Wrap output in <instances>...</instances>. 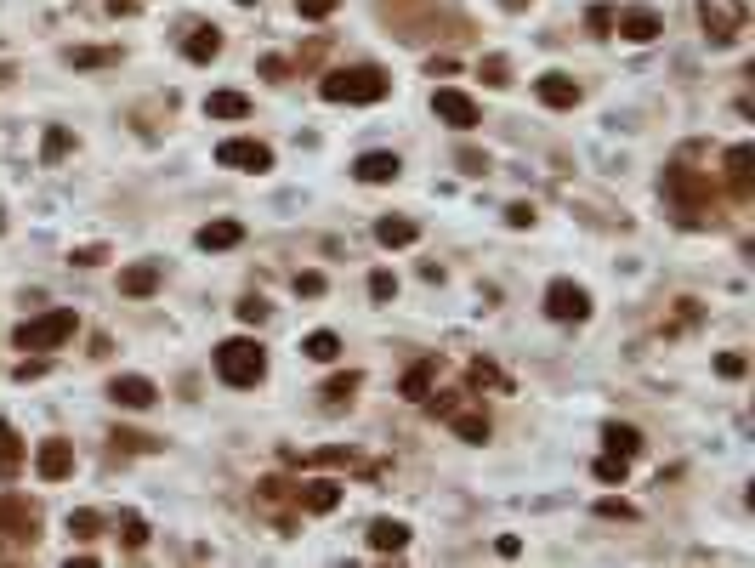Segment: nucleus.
<instances>
[{
	"mask_svg": "<svg viewBox=\"0 0 755 568\" xmlns=\"http://www.w3.org/2000/svg\"><path fill=\"white\" fill-rule=\"evenodd\" d=\"M392 91L387 69H375V63H352V69H330L318 80V97L324 103H381Z\"/></svg>",
	"mask_w": 755,
	"mask_h": 568,
	"instance_id": "obj_1",
	"label": "nucleus"
},
{
	"mask_svg": "<svg viewBox=\"0 0 755 568\" xmlns=\"http://www.w3.org/2000/svg\"><path fill=\"white\" fill-rule=\"evenodd\" d=\"M216 375H222L228 387H262L267 347L256 336H228L222 347H216Z\"/></svg>",
	"mask_w": 755,
	"mask_h": 568,
	"instance_id": "obj_2",
	"label": "nucleus"
},
{
	"mask_svg": "<svg viewBox=\"0 0 755 568\" xmlns=\"http://www.w3.org/2000/svg\"><path fill=\"white\" fill-rule=\"evenodd\" d=\"M74 330H80L74 307H52V313H40V319L18 324V330H12V347H18V353H52V347H63Z\"/></svg>",
	"mask_w": 755,
	"mask_h": 568,
	"instance_id": "obj_3",
	"label": "nucleus"
},
{
	"mask_svg": "<svg viewBox=\"0 0 755 568\" xmlns=\"http://www.w3.org/2000/svg\"><path fill=\"white\" fill-rule=\"evenodd\" d=\"M216 165L262 177V171H273V148H267V142H256V137H228L222 148H216Z\"/></svg>",
	"mask_w": 755,
	"mask_h": 568,
	"instance_id": "obj_4",
	"label": "nucleus"
},
{
	"mask_svg": "<svg viewBox=\"0 0 755 568\" xmlns=\"http://www.w3.org/2000/svg\"><path fill=\"white\" fill-rule=\"evenodd\" d=\"M545 313H551L557 324H585L591 319V296H585V284L551 279V290H545Z\"/></svg>",
	"mask_w": 755,
	"mask_h": 568,
	"instance_id": "obj_5",
	"label": "nucleus"
},
{
	"mask_svg": "<svg viewBox=\"0 0 755 568\" xmlns=\"http://www.w3.org/2000/svg\"><path fill=\"white\" fill-rule=\"evenodd\" d=\"M699 23H704V35H710V46H733V40L744 35V6H733V0H704Z\"/></svg>",
	"mask_w": 755,
	"mask_h": 568,
	"instance_id": "obj_6",
	"label": "nucleus"
},
{
	"mask_svg": "<svg viewBox=\"0 0 755 568\" xmlns=\"http://www.w3.org/2000/svg\"><path fill=\"white\" fill-rule=\"evenodd\" d=\"M614 35L631 40V46H648V40L665 35V23H659V12H648V6H625V12H614Z\"/></svg>",
	"mask_w": 755,
	"mask_h": 568,
	"instance_id": "obj_7",
	"label": "nucleus"
},
{
	"mask_svg": "<svg viewBox=\"0 0 755 568\" xmlns=\"http://www.w3.org/2000/svg\"><path fill=\"white\" fill-rule=\"evenodd\" d=\"M432 114H438L443 125H455V131H472L483 114H477V103L466 97V91H455V86H443L438 97H432Z\"/></svg>",
	"mask_w": 755,
	"mask_h": 568,
	"instance_id": "obj_8",
	"label": "nucleus"
},
{
	"mask_svg": "<svg viewBox=\"0 0 755 568\" xmlns=\"http://www.w3.org/2000/svg\"><path fill=\"white\" fill-rule=\"evenodd\" d=\"M0 534H12V540H29V546H35V534H40V512L29 506V500L6 495V500H0Z\"/></svg>",
	"mask_w": 755,
	"mask_h": 568,
	"instance_id": "obj_9",
	"label": "nucleus"
},
{
	"mask_svg": "<svg viewBox=\"0 0 755 568\" xmlns=\"http://www.w3.org/2000/svg\"><path fill=\"white\" fill-rule=\"evenodd\" d=\"M534 97H540L545 108H574V103L585 97V86L574 80V74L551 69V74H540V80H534Z\"/></svg>",
	"mask_w": 755,
	"mask_h": 568,
	"instance_id": "obj_10",
	"label": "nucleus"
},
{
	"mask_svg": "<svg viewBox=\"0 0 755 568\" xmlns=\"http://www.w3.org/2000/svg\"><path fill=\"white\" fill-rule=\"evenodd\" d=\"M108 398H114L120 409H148L159 398V387L148 381V375H114V381H108Z\"/></svg>",
	"mask_w": 755,
	"mask_h": 568,
	"instance_id": "obj_11",
	"label": "nucleus"
},
{
	"mask_svg": "<svg viewBox=\"0 0 755 568\" xmlns=\"http://www.w3.org/2000/svg\"><path fill=\"white\" fill-rule=\"evenodd\" d=\"M727 188H733L738 199H750V188H755V148L750 142H733V148H727Z\"/></svg>",
	"mask_w": 755,
	"mask_h": 568,
	"instance_id": "obj_12",
	"label": "nucleus"
},
{
	"mask_svg": "<svg viewBox=\"0 0 755 568\" xmlns=\"http://www.w3.org/2000/svg\"><path fill=\"white\" fill-rule=\"evenodd\" d=\"M35 472L46 483H63L74 472V449L63 444V438H46V444H40V455H35Z\"/></svg>",
	"mask_w": 755,
	"mask_h": 568,
	"instance_id": "obj_13",
	"label": "nucleus"
},
{
	"mask_svg": "<svg viewBox=\"0 0 755 568\" xmlns=\"http://www.w3.org/2000/svg\"><path fill=\"white\" fill-rule=\"evenodd\" d=\"M398 171H404V160L387 154V148H375V154H358V160H352V177L358 182H398Z\"/></svg>",
	"mask_w": 755,
	"mask_h": 568,
	"instance_id": "obj_14",
	"label": "nucleus"
},
{
	"mask_svg": "<svg viewBox=\"0 0 755 568\" xmlns=\"http://www.w3.org/2000/svg\"><path fill=\"white\" fill-rule=\"evenodd\" d=\"M296 500H301V512L324 517V512H335V506H341V483L313 478V483H301V489H296Z\"/></svg>",
	"mask_w": 755,
	"mask_h": 568,
	"instance_id": "obj_15",
	"label": "nucleus"
},
{
	"mask_svg": "<svg viewBox=\"0 0 755 568\" xmlns=\"http://www.w3.org/2000/svg\"><path fill=\"white\" fill-rule=\"evenodd\" d=\"M182 57H188V63H216V57H222V29H211V23L188 29V40H182Z\"/></svg>",
	"mask_w": 755,
	"mask_h": 568,
	"instance_id": "obj_16",
	"label": "nucleus"
},
{
	"mask_svg": "<svg viewBox=\"0 0 755 568\" xmlns=\"http://www.w3.org/2000/svg\"><path fill=\"white\" fill-rule=\"evenodd\" d=\"M369 546L375 551H404L409 546V523H398V517H375V523H369Z\"/></svg>",
	"mask_w": 755,
	"mask_h": 568,
	"instance_id": "obj_17",
	"label": "nucleus"
},
{
	"mask_svg": "<svg viewBox=\"0 0 755 568\" xmlns=\"http://www.w3.org/2000/svg\"><path fill=\"white\" fill-rule=\"evenodd\" d=\"M239 239H245V228H239L233 216H222V222H205V228H199V250H233Z\"/></svg>",
	"mask_w": 755,
	"mask_h": 568,
	"instance_id": "obj_18",
	"label": "nucleus"
},
{
	"mask_svg": "<svg viewBox=\"0 0 755 568\" xmlns=\"http://www.w3.org/2000/svg\"><path fill=\"white\" fill-rule=\"evenodd\" d=\"M375 239H381L387 250H398V245H415V239H421V228H415L409 216H381V222H375Z\"/></svg>",
	"mask_w": 755,
	"mask_h": 568,
	"instance_id": "obj_19",
	"label": "nucleus"
},
{
	"mask_svg": "<svg viewBox=\"0 0 755 568\" xmlns=\"http://www.w3.org/2000/svg\"><path fill=\"white\" fill-rule=\"evenodd\" d=\"M120 290H125V296H154V290H159V262L125 267V273H120Z\"/></svg>",
	"mask_w": 755,
	"mask_h": 568,
	"instance_id": "obj_20",
	"label": "nucleus"
},
{
	"mask_svg": "<svg viewBox=\"0 0 755 568\" xmlns=\"http://www.w3.org/2000/svg\"><path fill=\"white\" fill-rule=\"evenodd\" d=\"M205 114H211V120H245V114H250V97H245V91H211Z\"/></svg>",
	"mask_w": 755,
	"mask_h": 568,
	"instance_id": "obj_21",
	"label": "nucleus"
},
{
	"mask_svg": "<svg viewBox=\"0 0 755 568\" xmlns=\"http://www.w3.org/2000/svg\"><path fill=\"white\" fill-rule=\"evenodd\" d=\"M18 472H23V438H18L6 421H0V478L12 483Z\"/></svg>",
	"mask_w": 755,
	"mask_h": 568,
	"instance_id": "obj_22",
	"label": "nucleus"
},
{
	"mask_svg": "<svg viewBox=\"0 0 755 568\" xmlns=\"http://www.w3.org/2000/svg\"><path fill=\"white\" fill-rule=\"evenodd\" d=\"M602 444L614 449V455H625V461H631L636 449H642V432H636V426H619V421H608V426H602Z\"/></svg>",
	"mask_w": 755,
	"mask_h": 568,
	"instance_id": "obj_23",
	"label": "nucleus"
},
{
	"mask_svg": "<svg viewBox=\"0 0 755 568\" xmlns=\"http://www.w3.org/2000/svg\"><path fill=\"white\" fill-rule=\"evenodd\" d=\"M301 353L313 358V364H330V358H341V336H335V330H313V336L301 341Z\"/></svg>",
	"mask_w": 755,
	"mask_h": 568,
	"instance_id": "obj_24",
	"label": "nucleus"
},
{
	"mask_svg": "<svg viewBox=\"0 0 755 568\" xmlns=\"http://www.w3.org/2000/svg\"><path fill=\"white\" fill-rule=\"evenodd\" d=\"M364 387V375L358 370H347V375H335V381H324V404L330 409H341V404H352V392Z\"/></svg>",
	"mask_w": 755,
	"mask_h": 568,
	"instance_id": "obj_25",
	"label": "nucleus"
},
{
	"mask_svg": "<svg viewBox=\"0 0 755 568\" xmlns=\"http://www.w3.org/2000/svg\"><path fill=\"white\" fill-rule=\"evenodd\" d=\"M455 421V432L466 438V444H483L489 438V415H477V409H460V415H449Z\"/></svg>",
	"mask_w": 755,
	"mask_h": 568,
	"instance_id": "obj_26",
	"label": "nucleus"
},
{
	"mask_svg": "<svg viewBox=\"0 0 755 568\" xmlns=\"http://www.w3.org/2000/svg\"><path fill=\"white\" fill-rule=\"evenodd\" d=\"M432 375H438V364L426 358V364H415V370L404 375V398H426V387H432Z\"/></svg>",
	"mask_w": 755,
	"mask_h": 568,
	"instance_id": "obj_27",
	"label": "nucleus"
},
{
	"mask_svg": "<svg viewBox=\"0 0 755 568\" xmlns=\"http://www.w3.org/2000/svg\"><path fill=\"white\" fill-rule=\"evenodd\" d=\"M120 540H125V551H142V546H148V523H142V517L131 512V517L120 523Z\"/></svg>",
	"mask_w": 755,
	"mask_h": 568,
	"instance_id": "obj_28",
	"label": "nucleus"
},
{
	"mask_svg": "<svg viewBox=\"0 0 755 568\" xmlns=\"http://www.w3.org/2000/svg\"><path fill=\"white\" fill-rule=\"evenodd\" d=\"M97 529H103V517H97V512H69V534H74V540H97Z\"/></svg>",
	"mask_w": 755,
	"mask_h": 568,
	"instance_id": "obj_29",
	"label": "nucleus"
},
{
	"mask_svg": "<svg viewBox=\"0 0 755 568\" xmlns=\"http://www.w3.org/2000/svg\"><path fill=\"white\" fill-rule=\"evenodd\" d=\"M477 74H483V86H511V63L506 57H483V69Z\"/></svg>",
	"mask_w": 755,
	"mask_h": 568,
	"instance_id": "obj_30",
	"label": "nucleus"
},
{
	"mask_svg": "<svg viewBox=\"0 0 755 568\" xmlns=\"http://www.w3.org/2000/svg\"><path fill=\"white\" fill-rule=\"evenodd\" d=\"M625 466H631V461H625V455H614V449H608V455H602V461H597V478H602V483H625Z\"/></svg>",
	"mask_w": 755,
	"mask_h": 568,
	"instance_id": "obj_31",
	"label": "nucleus"
},
{
	"mask_svg": "<svg viewBox=\"0 0 755 568\" xmlns=\"http://www.w3.org/2000/svg\"><path fill=\"white\" fill-rule=\"evenodd\" d=\"M114 444H120V449H137V455H148V449H159V438H148V432H114Z\"/></svg>",
	"mask_w": 755,
	"mask_h": 568,
	"instance_id": "obj_32",
	"label": "nucleus"
},
{
	"mask_svg": "<svg viewBox=\"0 0 755 568\" xmlns=\"http://www.w3.org/2000/svg\"><path fill=\"white\" fill-rule=\"evenodd\" d=\"M585 23H591V35H614V6H591Z\"/></svg>",
	"mask_w": 755,
	"mask_h": 568,
	"instance_id": "obj_33",
	"label": "nucleus"
},
{
	"mask_svg": "<svg viewBox=\"0 0 755 568\" xmlns=\"http://www.w3.org/2000/svg\"><path fill=\"white\" fill-rule=\"evenodd\" d=\"M369 296H375V302H392V296H398V279H392V273H369Z\"/></svg>",
	"mask_w": 755,
	"mask_h": 568,
	"instance_id": "obj_34",
	"label": "nucleus"
},
{
	"mask_svg": "<svg viewBox=\"0 0 755 568\" xmlns=\"http://www.w3.org/2000/svg\"><path fill=\"white\" fill-rule=\"evenodd\" d=\"M69 148H74V137L63 131V125H57V131H46V160H63Z\"/></svg>",
	"mask_w": 755,
	"mask_h": 568,
	"instance_id": "obj_35",
	"label": "nucleus"
},
{
	"mask_svg": "<svg viewBox=\"0 0 755 568\" xmlns=\"http://www.w3.org/2000/svg\"><path fill=\"white\" fill-rule=\"evenodd\" d=\"M69 262L74 267H97V262H108V250L103 245H80V250H69Z\"/></svg>",
	"mask_w": 755,
	"mask_h": 568,
	"instance_id": "obj_36",
	"label": "nucleus"
},
{
	"mask_svg": "<svg viewBox=\"0 0 755 568\" xmlns=\"http://www.w3.org/2000/svg\"><path fill=\"white\" fill-rule=\"evenodd\" d=\"M506 222H511V228H534V205H528V199L506 205Z\"/></svg>",
	"mask_w": 755,
	"mask_h": 568,
	"instance_id": "obj_37",
	"label": "nucleus"
},
{
	"mask_svg": "<svg viewBox=\"0 0 755 568\" xmlns=\"http://www.w3.org/2000/svg\"><path fill=\"white\" fill-rule=\"evenodd\" d=\"M335 6H341V0H296V12H301V18H330Z\"/></svg>",
	"mask_w": 755,
	"mask_h": 568,
	"instance_id": "obj_38",
	"label": "nucleus"
},
{
	"mask_svg": "<svg viewBox=\"0 0 755 568\" xmlns=\"http://www.w3.org/2000/svg\"><path fill=\"white\" fill-rule=\"evenodd\" d=\"M716 370L727 375V381H738V375L750 370V364H744V353H721V358H716Z\"/></svg>",
	"mask_w": 755,
	"mask_h": 568,
	"instance_id": "obj_39",
	"label": "nucleus"
},
{
	"mask_svg": "<svg viewBox=\"0 0 755 568\" xmlns=\"http://www.w3.org/2000/svg\"><path fill=\"white\" fill-rule=\"evenodd\" d=\"M460 171L483 177V171H489V154H477V148H460Z\"/></svg>",
	"mask_w": 755,
	"mask_h": 568,
	"instance_id": "obj_40",
	"label": "nucleus"
},
{
	"mask_svg": "<svg viewBox=\"0 0 755 568\" xmlns=\"http://www.w3.org/2000/svg\"><path fill=\"white\" fill-rule=\"evenodd\" d=\"M296 296H324V273H296Z\"/></svg>",
	"mask_w": 755,
	"mask_h": 568,
	"instance_id": "obj_41",
	"label": "nucleus"
},
{
	"mask_svg": "<svg viewBox=\"0 0 755 568\" xmlns=\"http://www.w3.org/2000/svg\"><path fill=\"white\" fill-rule=\"evenodd\" d=\"M597 512H602V517H636V506H631V500H614V495H608V500H597Z\"/></svg>",
	"mask_w": 755,
	"mask_h": 568,
	"instance_id": "obj_42",
	"label": "nucleus"
},
{
	"mask_svg": "<svg viewBox=\"0 0 755 568\" xmlns=\"http://www.w3.org/2000/svg\"><path fill=\"white\" fill-rule=\"evenodd\" d=\"M239 319H245V324H262V319H267V302H262V296H250V302H239Z\"/></svg>",
	"mask_w": 755,
	"mask_h": 568,
	"instance_id": "obj_43",
	"label": "nucleus"
},
{
	"mask_svg": "<svg viewBox=\"0 0 755 568\" xmlns=\"http://www.w3.org/2000/svg\"><path fill=\"white\" fill-rule=\"evenodd\" d=\"M35 375H46V358H23V364H18V381H35Z\"/></svg>",
	"mask_w": 755,
	"mask_h": 568,
	"instance_id": "obj_44",
	"label": "nucleus"
},
{
	"mask_svg": "<svg viewBox=\"0 0 755 568\" xmlns=\"http://www.w3.org/2000/svg\"><path fill=\"white\" fill-rule=\"evenodd\" d=\"M74 63H80V69H97V63H114V52H74Z\"/></svg>",
	"mask_w": 755,
	"mask_h": 568,
	"instance_id": "obj_45",
	"label": "nucleus"
},
{
	"mask_svg": "<svg viewBox=\"0 0 755 568\" xmlns=\"http://www.w3.org/2000/svg\"><path fill=\"white\" fill-rule=\"evenodd\" d=\"M494 551H500V557H517V551H523V540H517V534H500V540H494Z\"/></svg>",
	"mask_w": 755,
	"mask_h": 568,
	"instance_id": "obj_46",
	"label": "nucleus"
},
{
	"mask_svg": "<svg viewBox=\"0 0 755 568\" xmlns=\"http://www.w3.org/2000/svg\"><path fill=\"white\" fill-rule=\"evenodd\" d=\"M500 6H506V12H528V6H534V0H500Z\"/></svg>",
	"mask_w": 755,
	"mask_h": 568,
	"instance_id": "obj_47",
	"label": "nucleus"
},
{
	"mask_svg": "<svg viewBox=\"0 0 755 568\" xmlns=\"http://www.w3.org/2000/svg\"><path fill=\"white\" fill-rule=\"evenodd\" d=\"M239 6H256V0H239Z\"/></svg>",
	"mask_w": 755,
	"mask_h": 568,
	"instance_id": "obj_48",
	"label": "nucleus"
}]
</instances>
